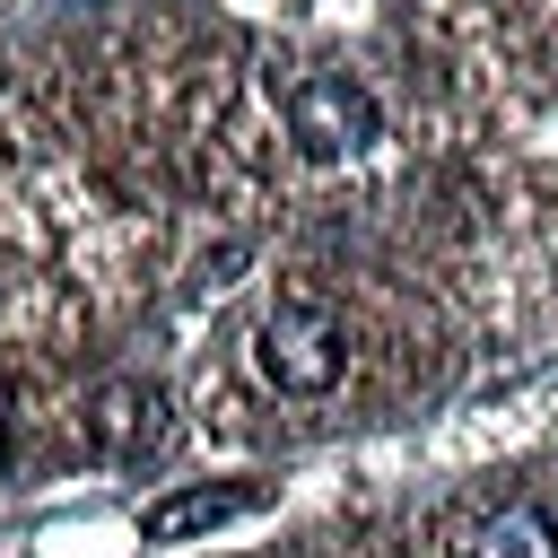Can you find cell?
<instances>
[{"label":"cell","mask_w":558,"mask_h":558,"mask_svg":"<svg viewBox=\"0 0 558 558\" xmlns=\"http://www.w3.org/2000/svg\"><path fill=\"white\" fill-rule=\"evenodd\" d=\"M253 375L288 401H323L340 375H349V323L340 305L323 296H279L262 323H253Z\"/></svg>","instance_id":"cell-1"},{"label":"cell","mask_w":558,"mask_h":558,"mask_svg":"<svg viewBox=\"0 0 558 558\" xmlns=\"http://www.w3.org/2000/svg\"><path fill=\"white\" fill-rule=\"evenodd\" d=\"M288 140L305 157H357L384 140V105L349 78V70H305L288 87Z\"/></svg>","instance_id":"cell-2"},{"label":"cell","mask_w":558,"mask_h":558,"mask_svg":"<svg viewBox=\"0 0 558 558\" xmlns=\"http://www.w3.org/2000/svg\"><path fill=\"white\" fill-rule=\"evenodd\" d=\"M471 558H558V523L541 506H497L471 532Z\"/></svg>","instance_id":"cell-3"},{"label":"cell","mask_w":558,"mask_h":558,"mask_svg":"<svg viewBox=\"0 0 558 558\" xmlns=\"http://www.w3.org/2000/svg\"><path fill=\"white\" fill-rule=\"evenodd\" d=\"M253 506V488H209V497H174V506H157L148 514V541H183V532H201V523H227V514H244Z\"/></svg>","instance_id":"cell-4"},{"label":"cell","mask_w":558,"mask_h":558,"mask_svg":"<svg viewBox=\"0 0 558 558\" xmlns=\"http://www.w3.org/2000/svg\"><path fill=\"white\" fill-rule=\"evenodd\" d=\"M0 453H9V436H0Z\"/></svg>","instance_id":"cell-5"}]
</instances>
